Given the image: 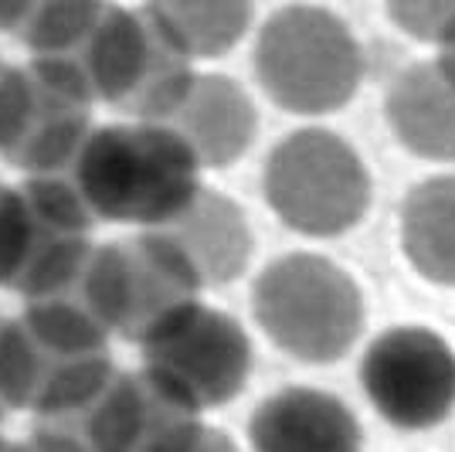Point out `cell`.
<instances>
[{
	"mask_svg": "<svg viewBox=\"0 0 455 452\" xmlns=\"http://www.w3.org/2000/svg\"><path fill=\"white\" fill-rule=\"evenodd\" d=\"M92 218L173 222L201 190L197 160L167 126H102L85 136L76 157V181Z\"/></svg>",
	"mask_w": 455,
	"mask_h": 452,
	"instance_id": "1",
	"label": "cell"
},
{
	"mask_svg": "<svg viewBox=\"0 0 455 452\" xmlns=\"http://www.w3.org/2000/svg\"><path fill=\"white\" fill-rule=\"evenodd\" d=\"M266 334L303 360H333L357 340L363 306L350 276L316 255L272 262L255 286Z\"/></svg>",
	"mask_w": 455,
	"mask_h": 452,
	"instance_id": "2",
	"label": "cell"
},
{
	"mask_svg": "<svg viewBox=\"0 0 455 452\" xmlns=\"http://www.w3.org/2000/svg\"><path fill=\"white\" fill-rule=\"evenodd\" d=\"M259 76L275 102L296 113H326L350 99L361 58L340 20L292 7L275 14L262 31Z\"/></svg>",
	"mask_w": 455,
	"mask_h": 452,
	"instance_id": "3",
	"label": "cell"
},
{
	"mask_svg": "<svg viewBox=\"0 0 455 452\" xmlns=\"http://www.w3.org/2000/svg\"><path fill=\"white\" fill-rule=\"evenodd\" d=\"M266 190L285 222L309 235L350 228L367 207V174L330 133H296L268 160Z\"/></svg>",
	"mask_w": 455,
	"mask_h": 452,
	"instance_id": "4",
	"label": "cell"
},
{
	"mask_svg": "<svg viewBox=\"0 0 455 452\" xmlns=\"http://www.w3.org/2000/svg\"><path fill=\"white\" fill-rule=\"evenodd\" d=\"M143 351V375L190 412L231 401L242 391L251 364L245 330L208 306H194L184 320L150 340Z\"/></svg>",
	"mask_w": 455,
	"mask_h": 452,
	"instance_id": "5",
	"label": "cell"
},
{
	"mask_svg": "<svg viewBox=\"0 0 455 452\" xmlns=\"http://www.w3.org/2000/svg\"><path fill=\"white\" fill-rule=\"evenodd\" d=\"M361 381L374 408L401 429L438 425L455 405L452 351L421 327L380 334L363 354Z\"/></svg>",
	"mask_w": 455,
	"mask_h": 452,
	"instance_id": "6",
	"label": "cell"
},
{
	"mask_svg": "<svg viewBox=\"0 0 455 452\" xmlns=\"http://www.w3.org/2000/svg\"><path fill=\"white\" fill-rule=\"evenodd\" d=\"M248 435L255 452H361V429L333 395L289 388L251 415Z\"/></svg>",
	"mask_w": 455,
	"mask_h": 452,
	"instance_id": "7",
	"label": "cell"
},
{
	"mask_svg": "<svg viewBox=\"0 0 455 452\" xmlns=\"http://www.w3.org/2000/svg\"><path fill=\"white\" fill-rule=\"evenodd\" d=\"M190 150L197 167H225L238 160L255 133V109L245 93L221 76H204L190 82L188 95L171 113V119L156 123Z\"/></svg>",
	"mask_w": 455,
	"mask_h": 452,
	"instance_id": "8",
	"label": "cell"
},
{
	"mask_svg": "<svg viewBox=\"0 0 455 452\" xmlns=\"http://www.w3.org/2000/svg\"><path fill=\"white\" fill-rule=\"evenodd\" d=\"M150 231H156L164 242H171L173 252L194 272L197 286L235 279L245 269L248 248H251L242 211L204 188L194 194V201L173 222L150 228Z\"/></svg>",
	"mask_w": 455,
	"mask_h": 452,
	"instance_id": "9",
	"label": "cell"
},
{
	"mask_svg": "<svg viewBox=\"0 0 455 452\" xmlns=\"http://www.w3.org/2000/svg\"><path fill=\"white\" fill-rule=\"evenodd\" d=\"M387 116L404 147L421 157H455V72L442 61L408 69L387 95Z\"/></svg>",
	"mask_w": 455,
	"mask_h": 452,
	"instance_id": "10",
	"label": "cell"
},
{
	"mask_svg": "<svg viewBox=\"0 0 455 452\" xmlns=\"http://www.w3.org/2000/svg\"><path fill=\"white\" fill-rule=\"evenodd\" d=\"M404 246L428 279L455 283V177L411 190L404 207Z\"/></svg>",
	"mask_w": 455,
	"mask_h": 452,
	"instance_id": "11",
	"label": "cell"
},
{
	"mask_svg": "<svg viewBox=\"0 0 455 452\" xmlns=\"http://www.w3.org/2000/svg\"><path fill=\"white\" fill-rule=\"evenodd\" d=\"M147 18L188 58H211L238 41V35L245 31L248 7L242 4H167V7H147Z\"/></svg>",
	"mask_w": 455,
	"mask_h": 452,
	"instance_id": "12",
	"label": "cell"
},
{
	"mask_svg": "<svg viewBox=\"0 0 455 452\" xmlns=\"http://www.w3.org/2000/svg\"><path fill=\"white\" fill-rule=\"evenodd\" d=\"M24 330L38 343V351L55 354V360L106 354V337H109L89 317V310L78 300H72V296L31 303L28 317H24Z\"/></svg>",
	"mask_w": 455,
	"mask_h": 452,
	"instance_id": "13",
	"label": "cell"
},
{
	"mask_svg": "<svg viewBox=\"0 0 455 452\" xmlns=\"http://www.w3.org/2000/svg\"><path fill=\"white\" fill-rule=\"evenodd\" d=\"M113 377L116 371L106 354L55 360L52 367H44L41 388L35 395V408L41 415H48L52 422L55 418H82L102 398Z\"/></svg>",
	"mask_w": 455,
	"mask_h": 452,
	"instance_id": "14",
	"label": "cell"
},
{
	"mask_svg": "<svg viewBox=\"0 0 455 452\" xmlns=\"http://www.w3.org/2000/svg\"><path fill=\"white\" fill-rule=\"evenodd\" d=\"M89 255H92V248L85 242V235H48V238H38L24 272L18 276V286L31 303L55 300L61 293H68L72 286H78Z\"/></svg>",
	"mask_w": 455,
	"mask_h": 452,
	"instance_id": "15",
	"label": "cell"
},
{
	"mask_svg": "<svg viewBox=\"0 0 455 452\" xmlns=\"http://www.w3.org/2000/svg\"><path fill=\"white\" fill-rule=\"evenodd\" d=\"M85 136H89V126H85L82 109L58 106L55 113H38L28 140L18 150L20 167H28L35 177H55V170L61 164H76Z\"/></svg>",
	"mask_w": 455,
	"mask_h": 452,
	"instance_id": "16",
	"label": "cell"
},
{
	"mask_svg": "<svg viewBox=\"0 0 455 452\" xmlns=\"http://www.w3.org/2000/svg\"><path fill=\"white\" fill-rule=\"evenodd\" d=\"M106 7L95 4H48V7H31L24 41L38 52V58L76 55V48H85L92 38L95 24Z\"/></svg>",
	"mask_w": 455,
	"mask_h": 452,
	"instance_id": "17",
	"label": "cell"
},
{
	"mask_svg": "<svg viewBox=\"0 0 455 452\" xmlns=\"http://www.w3.org/2000/svg\"><path fill=\"white\" fill-rule=\"evenodd\" d=\"M44 377L38 343L28 337L20 323L0 327V405L4 408H24L35 405V395Z\"/></svg>",
	"mask_w": 455,
	"mask_h": 452,
	"instance_id": "18",
	"label": "cell"
},
{
	"mask_svg": "<svg viewBox=\"0 0 455 452\" xmlns=\"http://www.w3.org/2000/svg\"><path fill=\"white\" fill-rule=\"evenodd\" d=\"M20 198L31 211L35 225H44L52 235H85V228L92 222V211L85 207L72 181L31 177V184Z\"/></svg>",
	"mask_w": 455,
	"mask_h": 452,
	"instance_id": "19",
	"label": "cell"
},
{
	"mask_svg": "<svg viewBox=\"0 0 455 452\" xmlns=\"http://www.w3.org/2000/svg\"><path fill=\"white\" fill-rule=\"evenodd\" d=\"M38 225L18 190H0V283H11L24 272L38 246Z\"/></svg>",
	"mask_w": 455,
	"mask_h": 452,
	"instance_id": "20",
	"label": "cell"
},
{
	"mask_svg": "<svg viewBox=\"0 0 455 452\" xmlns=\"http://www.w3.org/2000/svg\"><path fill=\"white\" fill-rule=\"evenodd\" d=\"M38 119V95L35 82L20 69L0 72V150L18 153L20 143Z\"/></svg>",
	"mask_w": 455,
	"mask_h": 452,
	"instance_id": "21",
	"label": "cell"
},
{
	"mask_svg": "<svg viewBox=\"0 0 455 452\" xmlns=\"http://www.w3.org/2000/svg\"><path fill=\"white\" fill-rule=\"evenodd\" d=\"M31 82L44 93H52L58 106H68V109H82L92 99V85L85 78L78 55L38 58L31 69Z\"/></svg>",
	"mask_w": 455,
	"mask_h": 452,
	"instance_id": "22",
	"label": "cell"
},
{
	"mask_svg": "<svg viewBox=\"0 0 455 452\" xmlns=\"http://www.w3.org/2000/svg\"><path fill=\"white\" fill-rule=\"evenodd\" d=\"M28 452H89V442L82 429H68V425H58L48 422L38 429V439Z\"/></svg>",
	"mask_w": 455,
	"mask_h": 452,
	"instance_id": "23",
	"label": "cell"
},
{
	"mask_svg": "<svg viewBox=\"0 0 455 452\" xmlns=\"http://www.w3.org/2000/svg\"><path fill=\"white\" fill-rule=\"evenodd\" d=\"M438 61H442L449 72H455V20H452V28L445 31V38H442V55H438Z\"/></svg>",
	"mask_w": 455,
	"mask_h": 452,
	"instance_id": "24",
	"label": "cell"
},
{
	"mask_svg": "<svg viewBox=\"0 0 455 452\" xmlns=\"http://www.w3.org/2000/svg\"><path fill=\"white\" fill-rule=\"evenodd\" d=\"M4 452H28V449H24V446H7Z\"/></svg>",
	"mask_w": 455,
	"mask_h": 452,
	"instance_id": "25",
	"label": "cell"
},
{
	"mask_svg": "<svg viewBox=\"0 0 455 452\" xmlns=\"http://www.w3.org/2000/svg\"><path fill=\"white\" fill-rule=\"evenodd\" d=\"M4 449H7V446H4V442H0V452H4Z\"/></svg>",
	"mask_w": 455,
	"mask_h": 452,
	"instance_id": "26",
	"label": "cell"
},
{
	"mask_svg": "<svg viewBox=\"0 0 455 452\" xmlns=\"http://www.w3.org/2000/svg\"><path fill=\"white\" fill-rule=\"evenodd\" d=\"M0 415H4V405H0Z\"/></svg>",
	"mask_w": 455,
	"mask_h": 452,
	"instance_id": "27",
	"label": "cell"
}]
</instances>
